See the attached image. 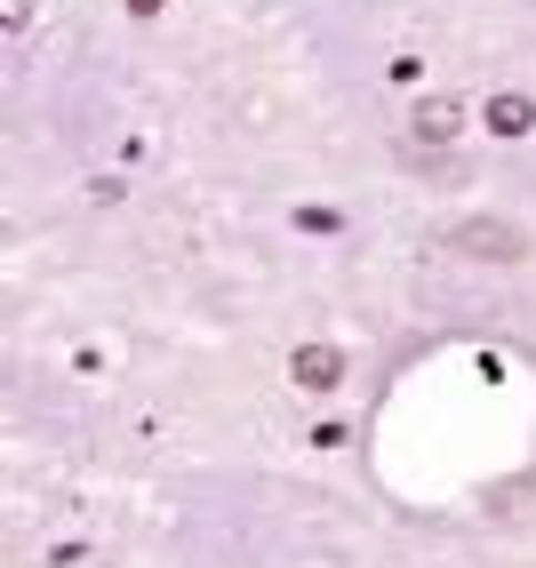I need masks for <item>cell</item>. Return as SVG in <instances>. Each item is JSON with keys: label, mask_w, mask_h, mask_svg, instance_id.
<instances>
[{"label": "cell", "mask_w": 536, "mask_h": 568, "mask_svg": "<svg viewBox=\"0 0 536 568\" xmlns=\"http://www.w3.org/2000/svg\"><path fill=\"white\" fill-rule=\"evenodd\" d=\"M448 256H473V264H520L528 256V233L505 216H465L448 224Z\"/></svg>", "instance_id": "cell-1"}, {"label": "cell", "mask_w": 536, "mask_h": 568, "mask_svg": "<svg viewBox=\"0 0 536 568\" xmlns=\"http://www.w3.org/2000/svg\"><path fill=\"white\" fill-rule=\"evenodd\" d=\"M408 136L416 144H456V136H465V104H456V97H425L408 112Z\"/></svg>", "instance_id": "cell-2"}, {"label": "cell", "mask_w": 536, "mask_h": 568, "mask_svg": "<svg viewBox=\"0 0 536 568\" xmlns=\"http://www.w3.org/2000/svg\"><path fill=\"white\" fill-rule=\"evenodd\" d=\"M289 376H296L304 393H336V385H344V353H336V345H296V353H289Z\"/></svg>", "instance_id": "cell-3"}, {"label": "cell", "mask_w": 536, "mask_h": 568, "mask_svg": "<svg viewBox=\"0 0 536 568\" xmlns=\"http://www.w3.org/2000/svg\"><path fill=\"white\" fill-rule=\"evenodd\" d=\"M481 112H488L496 136H528V129H536V97H520V89H496Z\"/></svg>", "instance_id": "cell-4"}, {"label": "cell", "mask_w": 536, "mask_h": 568, "mask_svg": "<svg viewBox=\"0 0 536 568\" xmlns=\"http://www.w3.org/2000/svg\"><path fill=\"white\" fill-rule=\"evenodd\" d=\"M0 17H9V32H24L32 24V0H0Z\"/></svg>", "instance_id": "cell-5"}, {"label": "cell", "mask_w": 536, "mask_h": 568, "mask_svg": "<svg viewBox=\"0 0 536 568\" xmlns=\"http://www.w3.org/2000/svg\"><path fill=\"white\" fill-rule=\"evenodd\" d=\"M169 9V0H129V17H161Z\"/></svg>", "instance_id": "cell-6"}]
</instances>
